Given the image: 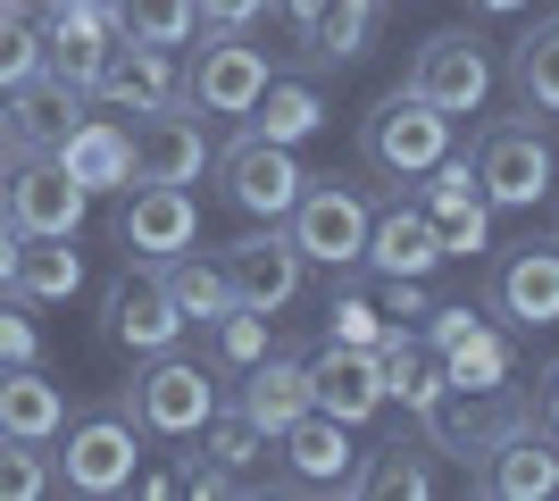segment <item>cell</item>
I'll return each mask as SVG.
<instances>
[{"mask_svg":"<svg viewBox=\"0 0 559 501\" xmlns=\"http://www.w3.org/2000/svg\"><path fill=\"white\" fill-rule=\"evenodd\" d=\"M117 409L134 418L142 434H167V443H192V434L210 427L217 409V368L210 359H176V351H151V368H142L126 393H117Z\"/></svg>","mask_w":559,"mask_h":501,"instance_id":"obj_1","label":"cell"},{"mask_svg":"<svg viewBox=\"0 0 559 501\" xmlns=\"http://www.w3.org/2000/svg\"><path fill=\"white\" fill-rule=\"evenodd\" d=\"M359 159H368L376 176H393V184H418L435 159H451V118L401 84V93H384L368 118H359Z\"/></svg>","mask_w":559,"mask_h":501,"instance_id":"obj_2","label":"cell"},{"mask_svg":"<svg viewBox=\"0 0 559 501\" xmlns=\"http://www.w3.org/2000/svg\"><path fill=\"white\" fill-rule=\"evenodd\" d=\"M368 192L334 184V176H309L301 201H293V217H284V235H293V251H301L309 267H334V276H350V267L368 260Z\"/></svg>","mask_w":559,"mask_h":501,"instance_id":"obj_3","label":"cell"},{"mask_svg":"<svg viewBox=\"0 0 559 501\" xmlns=\"http://www.w3.org/2000/svg\"><path fill=\"white\" fill-rule=\"evenodd\" d=\"M100 326H109V343H126L134 359H151V351H176V334H185L192 318L176 310L159 260H126L109 276V293H100Z\"/></svg>","mask_w":559,"mask_h":501,"instance_id":"obj_4","label":"cell"},{"mask_svg":"<svg viewBox=\"0 0 559 501\" xmlns=\"http://www.w3.org/2000/svg\"><path fill=\"white\" fill-rule=\"evenodd\" d=\"M217 184H226V201L242 217H259V226H284L293 217V201H301V159H293V143H267V134H234L226 151H217Z\"/></svg>","mask_w":559,"mask_h":501,"instance_id":"obj_5","label":"cell"},{"mask_svg":"<svg viewBox=\"0 0 559 501\" xmlns=\"http://www.w3.org/2000/svg\"><path fill=\"white\" fill-rule=\"evenodd\" d=\"M492 84H501V68H492V50L467 34V25H451V34H426L418 59H409V93L435 100L443 118H476L492 100Z\"/></svg>","mask_w":559,"mask_h":501,"instance_id":"obj_6","label":"cell"},{"mask_svg":"<svg viewBox=\"0 0 559 501\" xmlns=\"http://www.w3.org/2000/svg\"><path fill=\"white\" fill-rule=\"evenodd\" d=\"M142 468V427L126 418V409H93V418H68V452H59V485L68 493H126Z\"/></svg>","mask_w":559,"mask_h":501,"instance_id":"obj_7","label":"cell"},{"mask_svg":"<svg viewBox=\"0 0 559 501\" xmlns=\"http://www.w3.org/2000/svg\"><path fill=\"white\" fill-rule=\"evenodd\" d=\"M467 167H476V184H485L492 210H543L551 184H559V159H551V143H543L535 126H485Z\"/></svg>","mask_w":559,"mask_h":501,"instance_id":"obj_8","label":"cell"},{"mask_svg":"<svg viewBox=\"0 0 559 501\" xmlns=\"http://www.w3.org/2000/svg\"><path fill=\"white\" fill-rule=\"evenodd\" d=\"M476 493H492V501H543V493H559V434L543 427L535 409H518L510 427L476 452Z\"/></svg>","mask_w":559,"mask_h":501,"instance_id":"obj_9","label":"cell"},{"mask_svg":"<svg viewBox=\"0 0 559 501\" xmlns=\"http://www.w3.org/2000/svg\"><path fill=\"white\" fill-rule=\"evenodd\" d=\"M267 93V50L251 34H210L185 68V100L210 118H251V100Z\"/></svg>","mask_w":559,"mask_h":501,"instance_id":"obj_10","label":"cell"},{"mask_svg":"<svg viewBox=\"0 0 559 501\" xmlns=\"http://www.w3.org/2000/svg\"><path fill=\"white\" fill-rule=\"evenodd\" d=\"M201 242V210L185 184H126L117 192V251L126 260H176Z\"/></svg>","mask_w":559,"mask_h":501,"instance_id":"obj_11","label":"cell"},{"mask_svg":"<svg viewBox=\"0 0 559 501\" xmlns=\"http://www.w3.org/2000/svg\"><path fill=\"white\" fill-rule=\"evenodd\" d=\"M0 210L17 217V235H84V210H93V192L75 184L68 167L34 151V159L9 167V184H0Z\"/></svg>","mask_w":559,"mask_h":501,"instance_id":"obj_12","label":"cell"},{"mask_svg":"<svg viewBox=\"0 0 559 501\" xmlns=\"http://www.w3.org/2000/svg\"><path fill=\"white\" fill-rule=\"evenodd\" d=\"M217 267H226V285H234V301L242 310H293L301 301V251H293V235L284 226H259V235H242V242H226L217 251Z\"/></svg>","mask_w":559,"mask_h":501,"instance_id":"obj_13","label":"cell"},{"mask_svg":"<svg viewBox=\"0 0 559 501\" xmlns=\"http://www.w3.org/2000/svg\"><path fill=\"white\" fill-rule=\"evenodd\" d=\"M418 210L435 217L443 260H476V251H492V201H485V184H476V167H467V159H435V167H426Z\"/></svg>","mask_w":559,"mask_h":501,"instance_id":"obj_14","label":"cell"},{"mask_svg":"<svg viewBox=\"0 0 559 501\" xmlns=\"http://www.w3.org/2000/svg\"><path fill=\"white\" fill-rule=\"evenodd\" d=\"M276 452H284V493H350L359 443H350L343 418H326V409H301V418L276 434Z\"/></svg>","mask_w":559,"mask_h":501,"instance_id":"obj_15","label":"cell"},{"mask_svg":"<svg viewBox=\"0 0 559 501\" xmlns=\"http://www.w3.org/2000/svg\"><path fill=\"white\" fill-rule=\"evenodd\" d=\"M84 100H109V109H176L185 100V75H176V50H159V43H117L109 59H100V75H93V93Z\"/></svg>","mask_w":559,"mask_h":501,"instance_id":"obj_16","label":"cell"},{"mask_svg":"<svg viewBox=\"0 0 559 501\" xmlns=\"http://www.w3.org/2000/svg\"><path fill=\"white\" fill-rule=\"evenodd\" d=\"M492 310L510 326H559V242H518L492 260Z\"/></svg>","mask_w":559,"mask_h":501,"instance_id":"obj_17","label":"cell"},{"mask_svg":"<svg viewBox=\"0 0 559 501\" xmlns=\"http://www.w3.org/2000/svg\"><path fill=\"white\" fill-rule=\"evenodd\" d=\"M201 167H210V134H201V118H185V100L176 109H142L134 184H201Z\"/></svg>","mask_w":559,"mask_h":501,"instance_id":"obj_18","label":"cell"},{"mask_svg":"<svg viewBox=\"0 0 559 501\" xmlns=\"http://www.w3.org/2000/svg\"><path fill=\"white\" fill-rule=\"evenodd\" d=\"M234 409L251 418L267 443H276L301 409H318L309 402V359H293V351H259L251 368H242V384H234Z\"/></svg>","mask_w":559,"mask_h":501,"instance_id":"obj_19","label":"cell"},{"mask_svg":"<svg viewBox=\"0 0 559 501\" xmlns=\"http://www.w3.org/2000/svg\"><path fill=\"white\" fill-rule=\"evenodd\" d=\"M309 402L343 418V427H368L376 409H384V368L376 351H350V343H326V351L309 359Z\"/></svg>","mask_w":559,"mask_h":501,"instance_id":"obj_20","label":"cell"},{"mask_svg":"<svg viewBox=\"0 0 559 501\" xmlns=\"http://www.w3.org/2000/svg\"><path fill=\"white\" fill-rule=\"evenodd\" d=\"M368 276H435L443 267V235H435V217L418 201H393V210L368 217Z\"/></svg>","mask_w":559,"mask_h":501,"instance_id":"obj_21","label":"cell"},{"mask_svg":"<svg viewBox=\"0 0 559 501\" xmlns=\"http://www.w3.org/2000/svg\"><path fill=\"white\" fill-rule=\"evenodd\" d=\"M50 159L68 167L93 201H100V192H126V184H134V126H117V118H75L68 143L50 151Z\"/></svg>","mask_w":559,"mask_h":501,"instance_id":"obj_22","label":"cell"},{"mask_svg":"<svg viewBox=\"0 0 559 501\" xmlns=\"http://www.w3.org/2000/svg\"><path fill=\"white\" fill-rule=\"evenodd\" d=\"M0 100H9V109H0V126H9L17 159H34V151H59V143H68V126L84 118V93L50 84V75H34V84H17V93H0Z\"/></svg>","mask_w":559,"mask_h":501,"instance_id":"obj_23","label":"cell"},{"mask_svg":"<svg viewBox=\"0 0 559 501\" xmlns=\"http://www.w3.org/2000/svg\"><path fill=\"white\" fill-rule=\"evenodd\" d=\"M376 368H384V402H401L409 418H426V409L451 393V377H443V351L426 343V334H409V326H393L384 343H376Z\"/></svg>","mask_w":559,"mask_h":501,"instance_id":"obj_24","label":"cell"},{"mask_svg":"<svg viewBox=\"0 0 559 501\" xmlns=\"http://www.w3.org/2000/svg\"><path fill=\"white\" fill-rule=\"evenodd\" d=\"M0 427H9V434H34V443H59V434H68V393L43 377V359L0 368Z\"/></svg>","mask_w":559,"mask_h":501,"instance_id":"obj_25","label":"cell"},{"mask_svg":"<svg viewBox=\"0 0 559 501\" xmlns=\"http://www.w3.org/2000/svg\"><path fill=\"white\" fill-rule=\"evenodd\" d=\"M9 293L34 301V310H43V301H75V293H84V251H75V235H25Z\"/></svg>","mask_w":559,"mask_h":501,"instance_id":"obj_26","label":"cell"},{"mask_svg":"<svg viewBox=\"0 0 559 501\" xmlns=\"http://www.w3.org/2000/svg\"><path fill=\"white\" fill-rule=\"evenodd\" d=\"M350 493H368V501H426V493H435V460H426V443H384V452H359Z\"/></svg>","mask_w":559,"mask_h":501,"instance_id":"obj_27","label":"cell"},{"mask_svg":"<svg viewBox=\"0 0 559 501\" xmlns=\"http://www.w3.org/2000/svg\"><path fill=\"white\" fill-rule=\"evenodd\" d=\"M510 93L535 109V118H559V17L526 25L510 43Z\"/></svg>","mask_w":559,"mask_h":501,"instance_id":"obj_28","label":"cell"},{"mask_svg":"<svg viewBox=\"0 0 559 501\" xmlns=\"http://www.w3.org/2000/svg\"><path fill=\"white\" fill-rule=\"evenodd\" d=\"M318 126H326V100L301 75H267V93L251 100V134H267V143H309Z\"/></svg>","mask_w":559,"mask_h":501,"instance_id":"obj_29","label":"cell"},{"mask_svg":"<svg viewBox=\"0 0 559 501\" xmlns=\"http://www.w3.org/2000/svg\"><path fill=\"white\" fill-rule=\"evenodd\" d=\"M376 9H384V0H326V9H318V25L301 34V50L318 59V68H350V59H368Z\"/></svg>","mask_w":559,"mask_h":501,"instance_id":"obj_30","label":"cell"},{"mask_svg":"<svg viewBox=\"0 0 559 501\" xmlns=\"http://www.w3.org/2000/svg\"><path fill=\"white\" fill-rule=\"evenodd\" d=\"M443 377H451V393H501V384H510V343L476 318V326L443 351Z\"/></svg>","mask_w":559,"mask_h":501,"instance_id":"obj_31","label":"cell"},{"mask_svg":"<svg viewBox=\"0 0 559 501\" xmlns=\"http://www.w3.org/2000/svg\"><path fill=\"white\" fill-rule=\"evenodd\" d=\"M259 351H267V310H242V301H234V310H217L210 326H201V359H210L217 377H242Z\"/></svg>","mask_w":559,"mask_h":501,"instance_id":"obj_32","label":"cell"},{"mask_svg":"<svg viewBox=\"0 0 559 501\" xmlns=\"http://www.w3.org/2000/svg\"><path fill=\"white\" fill-rule=\"evenodd\" d=\"M43 75V0H0V93Z\"/></svg>","mask_w":559,"mask_h":501,"instance_id":"obj_33","label":"cell"},{"mask_svg":"<svg viewBox=\"0 0 559 501\" xmlns=\"http://www.w3.org/2000/svg\"><path fill=\"white\" fill-rule=\"evenodd\" d=\"M159 267H167V293H176V310H185L192 326H210L217 310H234V285H226V267H217V260L176 251V260H159Z\"/></svg>","mask_w":559,"mask_h":501,"instance_id":"obj_34","label":"cell"},{"mask_svg":"<svg viewBox=\"0 0 559 501\" xmlns=\"http://www.w3.org/2000/svg\"><path fill=\"white\" fill-rule=\"evenodd\" d=\"M50 493H59V460H50V443L0 427V501H50Z\"/></svg>","mask_w":559,"mask_h":501,"instance_id":"obj_35","label":"cell"},{"mask_svg":"<svg viewBox=\"0 0 559 501\" xmlns=\"http://www.w3.org/2000/svg\"><path fill=\"white\" fill-rule=\"evenodd\" d=\"M117 25H126V43L185 50L201 34V0H117Z\"/></svg>","mask_w":559,"mask_h":501,"instance_id":"obj_36","label":"cell"},{"mask_svg":"<svg viewBox=\"0 0 559 501\" xmlns=\"http://www.w3.org/2000/svg\"><path fill=\"white\" fill-rule=\"evenodd\" d=\"M393 334V318L376 310V293L368 285H334V301H326V343H350V351H376Z\"/></svg>","mask_w":559,"mask_h":501,"instance_id":"obj_37","label":"cell"},{"mask_svg":"<svg viewBox=\"0 0 559 501\" xmlns=\"http://www.w3.org/2000/svg\"><path fill=\"white\" fill-rule=\"evenodd\" d=\"M192 443H201V452L217 460V468H226V477H251L259 460H267V434L251 427V418H242V409H217L210 427L192 434Z\"/></svg>","mask_w":559,"mask_h":501,"instance_id":"obj_38","label":"cell"},{"mask_svg":"<svg viewBox=\"0 0 559 501\" xmlns=\"http://www.w3.org/2000/svg\"><path fill=\"white\" fill-rule=\"evenodd\" d=\"M25 359H43V326H34V301L0 293V368H25Z\"/></svg>","mask_w":559,"mask_h":501,"instance_id":"obj_39","label":"cell"},{"mask_svg":"<svg viewBox=\"0 0 559 501\" xmlns=\"http://www.w3.org/2000/svg\"><path fill=\"white\" fill-rule=\"evenodd\" d=\"M276 0H201V25H217V34H242L251 17H267Z\"/></svg>","mask_w":559,"mask_h":501,"instance_id":"obj_40","label":"cell"},{"mask_svg":"<svg viewBox=\"0 0 559 501\" xmlns=\"http://www.w3.org/2000/svg\"><path fill=\"white\" fill-rule=\"evenodd\" d=\"M17 217H9V210H0V293H9V276H17Z\"/></svg>","mask_w":559,"mask_h":501,"instance_id":"obj_41","label":"cell"},{"mask_svg":"<svg viewBox=\"0 0 559 501\" xmlns=\"http://www.w3.org/2000/svg\"><path fill=\"white\" fill-rule=\"evenodd\" d=\"M543 427L559 434V359H551V368H543Z\"/></svg>","mask_w":559,"mask_h":501,"instance_id":"obj_42","label":"cell"},{"mask_svg":"<svg viewBox=\"0 0 559 501\" xmlns=\"http://www.w3.org/2000/svg\"><path fill=\"white\" fill-rule=\"evenodd\" d=\"M284 17H293V34H309V25H318V9H326V0H276Z\"/></svg>","mask_w":559,"mask_h":501,"instance_id":"obj_43","label":"cell"},{"mask_svg":"<svg viewBox=\"0 0 559 501\" xmlns=\"http://www.w3.org/2000/svg\"><path fill=\"white\" fill-rule=\"evenodd\" d=\"M476 17H518V9H535V0H467Z\"/></svg>","mask_w":559,"mask_h":501,"instance_id":"obj_44","label":"cell"},{"mask_svg":"<svg viewBox=\"0 0 559 501\" xmlns=\"http://www.w3.org/2000/svg\"><path fill=\"white\" fill-rule=\"evenodd\" d=\"M9 167H17V143H9V126H0V184H9Z\"/></svg>","mask_w":559,"mask_h":501,"instance_id":"obj_45","label":"cell"},{"mask_svg":"<svg viewBox=\"0 0 559 501\" xmlns=\"http://www.w3.org/2000/svg\"><path fill=\"white\" fill-rule=\"evenodd\" d=\"M43 9H75V0H43Z\"/></svg>","mask_w":559,"mask_h":501,"instance_id":"obj_46","label":"cell"}]
</instances>
